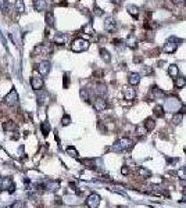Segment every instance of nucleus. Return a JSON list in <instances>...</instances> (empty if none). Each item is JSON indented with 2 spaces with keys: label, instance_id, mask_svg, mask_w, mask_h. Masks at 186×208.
Instances as JSON below:
<instances>
[{
  "label": "nucleus",
  "instance_id": "a19ab883",
  "mask_svg": "<svg viewBox=\"0 0 186 208\" xmlns=\"http://www.w3.org/2000/svg\"><path fill=\"white\" fill-rule=\"evenodd\" d=\"M145 74H146V75H153V68H150V67H145Z\"/></svg>",
  "mask_w": 186,
  "mask_h": 208
},
{
  "label": "nucleus",
  "instance_id": "c9c22d12",
  "mask_svg": "<svg viewBox=\"0 0 186 208\" xmlns=\"http://www.w3.org/2000/svg\"><path fill=\"white\" fill-rule=\"evenodd\" d=\"M61 124H63V126H67V125H70V124H71V117L65 114V115L63 117V119H61Z\"/></svg>",
  "mask_w": 186,
  "mask_h": 208
},
{
  "label": "nucleus",
  "instance_id": "a878e982",
  "mask_svg": "<svg viewBox=\"0 0 186 208\" xmlns=\"http://www.w3.org/2000/svg\"><path fill=\"white\" fill-rule=\"evenodd\" d=\"M3 129L7 130V132H11V130H15L17 129V124L13 122V121H7V122L3 124Z\"/></svg>",
  "mask_w": 186,
  "mask_h": 208
},
{
  "label": "nucleus",
  "instance_id": "c85d7f7f",
  "mask_svg": "<svg viewBox=\"0 0 186 208\" xmlns=\"http://www.w3.org/2000/svg\"><path fill=\"white\" fill-rule=\"evenodd\" d=\"M176 176L181 179V180H185L186 182V166H182V168L178 169V172H176Z\"/></svg>",
  "mask_w": 186,
  "mask_h": 208
},
{
  "label": "nucleus",
  "instance_id": "2f4dec72",
  "mask_svg": "<svg viewBox=\"0 0 186 208\" xmlns=\"http://www.w3.org/2000/svg\"><path fill=\"white\" fill-rule=\"evenodd\" d=\"M40 129H42V133H43L44 136H47V133L50 132V124L49 122H42Z\"/></svg>",
  "mask_w": 186,
  "mask_h": 208
},
{
  "label": "nucleus",
  "instance_id": "9b49d317",
  "mask_svg": "<svg viewBox=\"0 0 186 208\" xmlns=\"http://www.w3.org/2000/svg\"><path fill=\"white\" fill-rule=\"evenodd\" d=\"M2 190H6L8 193H13L14 191V183L10 178H4L2 180Z\"/></svg>",
  "mask_w": 186,
  "mask_h": 208
},
{
  "label": "nucleus",
  "instance_id": "f8f14e48",
  "mask_svg": "<svg viewBox=\"0 0 186 208\" xmlns=\"http://www.w3.org/2000/svg\"><path fill=\"white\" fill-rule=\"evenodd\" d=\"M128 83H129L131 86H136L140 83V74L137 72H131L129 75H128Z\"/></svg>",
  "mask_w": 186,
  "mask_h": 208
},
{
  "label": "nucleus",
  "instance_id": "5701e85b",
  "mask_svg": "<svg viewBox=\"0 0 186 208\" xmlns=\"http://www.w3.org/2000/svg\"><path fill=\"white\" fill-rule=\"evenodd\" d=\"M143 124H145L146 129L149 130V132H150V130H153V129L156 128V119H154V118H152V117H150V118H147V119H146Z\"/></svg>",
  "mask_w": 186,
  "mask_h": 208
},
{
  "label": "nucleus",
  "instance_id": "dca6fc26",
  "mask_svg": "<svg viewBox=\"0 0 186 208\" xmlns=\"http://www.w3.org/2000/svg\"><path fill=\"white\" fill-rule=\"evenodd\" d=\"M125 44H127L128 47H131V49H136L137 47V39L135 35H129V36L127 38V40H125Z\"/></svg>",
  "mask_w": 186,
  "mask_h": 208
},
{
  "label": "nucleus",
  "instance_id": "bb28decb",
  "mask_svg": "<svg viewBox=\"0 0 186 208\" xmlns=\"http://www.w3.org/2000/svg\"><path fill=\"white\" fill-rule=\"evenodd\" d=\"M165 114V108L163 107V105H157L154 108V117L156 118H163Z\"/></svg>",
  "mask_w": 186,
  "mask_h": 208
},
{
  "label": "nucleus",
  "instance_id": "473e14b6",
  "mask_svg": "<svg viewBox=\"0 0 186 208\" xmlns=\"http://www.w3.org/2000/svg\"><path fill=\"white\" fill-rule=\"evenodd\" d=\"M67 154L68 155H71V157H74V158H76L79 154H78V151H76V149L74 146H70V147H67Z\"/></svg>",
  "mask_w": 186,
  "mask_h": 208
},
{
  "label": "nucleus",
  "instance_id": "f3484780",
  "mask_svg": "<svg viewBox=\"0 0 186 208\" xmlns=\"http://www.w3.org/2000/svg\"><path fill=\"white\" fill-rule=\"evenodd\" d=\"M95 93L99 96V97H103V96L107 93V88H106V85H103V83H97V85L95 86Z\"/></svg>",
  "mask_w": 186,
  "mask_h": 208
},
{
  "label": "nucleus",
  "instance_id": "412c9836",
  "mask_svg": "<svg viewBox=\"0 0 186 208\" xmlns=\"http://www.w3.org/2000/svg\"><path fill=\"white\" fill-rule=\"evenodd\" d=\"M168 75L171 76V78H176V76L179 75V68L176 64H171V65L168 67Z\"/></svg>",
  "mask_w": 186,
  "mask_h": 208
},
{
  "label": "nucleus",
  "instance_id": "f03ea898",
  "mask_svg": "<svg viewBox=\"0 0 186 208\" xmlns=\"http://www.w3.org/2000/svg\"><path fill=\"white\" fill-rule=\"evenodd\" d=\"M182 107V103L178 97H168L164 103V108L165 111H171V113H176L179 108Z\"/></svg>",
  "mask_w": 186,
  "mask_h": 208
},
{
  "label": "nucleus",
  "instance_id": "6e6552de",
  "mask_svg": "<svg viewBox=\"0 0 186 208\" xmlns=\"http://www.w3.org/2000/svg\"><path fill=\"white\" fill-rule=\"evenodd\" d=\"M104 29L107 32H114L117 29V21L114 17H107L104 20Z\"/></svg>",
  "mask_w": 186,
  "mask_h": 208
},
{
  "label": "nucleus",
  "instance_id": "1a4fd4ad",
  "mask_svg": "<svg viewBox=\"0 0 186 208\" xmlns=\"http://www.w3.org/2000/svg\"><path fill=\"white\" fill-rule=\"evenodd\" d=\"M176 49H178V44H176V42L168 40L164 44V47H163V52L167 53V54H172V53L176 52Z\"/></svg>",
  "mask_w": 186,
  "mask_h": 208
},
{
  "label": "nucleus",
  "instance_id": "aec40b11",
  "mask_svg": "<svg viewBox=\"0 0 186 208\" xmlns=\"http://www.w3.org/2000/svg\"><path fill=\"white\" fill-rule=\"evenodd\" d=\"M34 8L36 11H43L46 8V0H34Z\"/></svg>",
  "mask_w": 186,
  "mask_h": 208
},
{
  "label": "nucleus",
  "instance_id": "6ab92c4d",
  "mask_svg": "<svg viewBox=\"0 0 186 208\" xmlns=\"http://www.w3.org/2000/svg\"><path fill=\"white\" fill-rule=\"evenodd\" d=\"M14 7H15V11H17L18 14H24V13H25V3H24V0H15Z\"/></svg>",
  "mask_w": 186,
  "mask_h": 208
},
{
  "label": "nucleus",
  "instance_id": "ddd939ff",
  "mask_svg": "<svg viewBox=\"0 0 186 208\" xmlns=\"http://www.w3.org/2000/svg\"><path fill=\"white\" fill-rule=\"evenodd\" d=\"M38 71H39L40 75H47L50 71V63L49 61H42L39 63V65H38Z\"/></svg>",
  "mask_w": 186,
  "mask_h": 208
},
{
  "label": "nucleus",
  "instance_id": "39448f33",
  "mask_svg": "<svg viewBox=\"0 0 186 208\" xmlns=\"http://www.w3.org/2000/svg\"><path fill=\"white\" fill-rule=\"evenodd\" d=\"M4 103L7 105H10V107H14V105L18 104V94H17V92H15L14 89H13L10 93L4 97Z\"/></svg>",
  "mask_w": 186,
  "mask_h": 208
},
{
  "label": "nucleus",
  "instance_id": "e433bc0d",
  "mask_svg": "<svg viewBox=\"0 0 186 208\" xmlns=\"http://www.w3.org/2000/svg\"><path fill=\"white\" fill-rule=\"evenodd\" d=\"M93 14H95L96 17H101V15H103V10H101L100 7H97V6H95V8H93Z\"/></svg>",
  "mask_w": 186,
  "mask_h": 208
},
{
  "label": "nucleus",
  "instance_id": "72a5a7b5",
  "mask_svg": "<svg viewBox=\"0 0 186 208\" xmlns=\"http://www.w3.org/2000/svg\"><path fill=\"white\" fill-rule=\"evenodd\" d=\"M82 32H85V33H88V35H95V29H93L92 24H86L85 27L82 28Z\"/></svg>",
  "mask_w": 186,
  "mask_h": 208
},
{
  "label": "nucleus",
  "instance_id": "20e7f679",
  "mask_svg": "<svg viewBox=\"0 0 186 208\" xmlns=\"http://www.w3.org/2000/svg\"><path fill=\"white\" fill-rule=\"evenodd\" d=\"M99 204H100V196L99 194L92 193L86 198V205H88V208H97Z\"/></svg>",
  "mask_w": 186,
  "mask_h": 208
},
{
  "label": "nucleus",
  "instance_id": "79ce46f5",
  "mask_svg": "<svg viewBox=\"0 0 186 208\" xmlns=\"http://www.w3.org/2000/svg\"><path fill=\"white\" fill-rule=\"evenodd\" d=\"M167 160H168V162H171V164H172V162H178L179 161V158H167Z\"/></svg>",
  "mask_w": 186,
  "mask_h": 208
},
{
  "label": "nucleus",
  "instance_id": "4c0bfd02",
  "mask_svg": "<svg viewBox=\"0 0 186 208\" xmlns=\"http://www.w3.org/2000/svg\"><path fill=\"white\" fill-rule=\"evenodd\" d=\"M81 97H82V100L89 101V93H88L86 89H82V90H81Z\"/></svg>",
  "mask_w": 186,
  "mask_h": 208
},
{
  "label": "nucleus",
  "instance_id": "37998d69",
  "mask_svg": "<svg viewBox=\"0 0 186 208\" xmlns=\"http://www.w3.org/2000/svg\"><path fill=\"white\" fill-rule=\"evenodd\" d=\"M171 2H172V3H174V4H178V3H181V2H182V0H171Z\"/></svg>",
  "mask_w": 186,
  "mask_h": 208
},
{
  "label": "nucleus",
  "instance_id": "0eeeda50",
  "mask_svg": "<svg viewBox=\"0 0 186 208\" xmlns=\"http://www.w3.org/2000/svg\"><path fill=\"white\" fill-rule=\"evenodd\" d=\"M93 108L96 111H99V113H101V111H104L107 108V103H106L103 97H99L97 96V99H95V101H93Z\"/></svg>",
  "mask_w": 186,
  "mask_h": 208
},
{
  "label": "nucleus",
  "instance_id": "393cba45",
  "mask_svg": "<svg viewBox=\"0 0 186 208\" xmlns=\"http://www.w3.org/2000/svg\"><path fill=\"white\" fill-rule=\"evenodd\" d=\"M68 39V36H67L65 33H57L56 36H54V42H56L57 44H64Z\"/></svg>",
  "mask_w": 186,
  "mask_h": 208
},
{
  "label": "nucleus",
  "instance_id": "f257e3e1",
  "mask_svg": "<svg viewBox=\"0 0 186 208\" xmlns=\"http://www.w3.org/2000/svg\"><path fill=\"white\" fill-rule=\"evenodd\" d=\"M133 147V142L129 137H121L118 142L114 143V146L111 147V150L115 153H121V151H128Z\"/></svg>",
  "mask_w": 186,
  "mask_h": 208
},
{
  "label": "nucleus",
  "instance_id": "cd10ccee",
  "mask_svg": "<svg viewBox=\"0 0 186 208\" xmlns=\"http://www.w3.org/2000/svg\"><path fill=\"white\" fill-rule=\"evenodd\" d=\"M44 20H46V24L49 25V27H54V15L52 11L46 13V17H44Z\"/></svg>",
  "mask_w": 186,
  "mask_h": 208
},
{
  "label": "nucleus",
  "instance_id": "a211bd4d",
  "mask_svg": "<svg viewBox=\"0 0 186 208\" xmlns=\"http://www.w3.org/2000/svg\"><path fill=\"white\" fill-rule=\"evenodd\" d=\"M185 85H186V78H185V76H176V78L174 79V86L176 89L185 88Z\"/></svg>",
  "mask_w": 186,
  "mask_h": 208
},
{
  "label": "nucleus",
  "instance_id": "c03bdc74",
  "mask_svg": "<svg viewBox=\"0 0 186 208\" xmlns=\"http://www.w3.org/2000/svg\"><path fill=\"white\" fill-rule=\"evenodd\" d=\"M114 3H121V0H113Z\"/></svg>",
  "mask_w": 186,
  "mask_h": 208
},
{
  "label": "nucleus",
  "instance_id": "4468645a",
  "mask_svg": "<svg viewBox=\"0 0 186 208\" xmlns=\"http://www.w3.org/2000/svg\"><path fill=\"white\" fill-rule=\"evenodd\" d=\"M122 93H124L125 100H133V99L136 97V92H135V89H132V88H124Z\"/></svg>",
  "mask_w": 186,
  "mask_h": 208
},
{
  "label": "nucleus",
  "instance_id": "de8ad7c7",
  "mask_svg": "<svg viewBox=\"0 0 186 208\" xmlns=\"http://www.w3.org/2000/svg\"><path fill=\"white\" fill-rule=\"evenodd\" d=\"M182 2H183V3H185V4H186V0H182Z\"/></svg>",
  "mask_w": 186,
  "mask_h": 208
},
{
  "label": "nucleus",
  "instance_id": "b1692460",
  "mask_svg": "<svg viewBox=\"0 0 186 208\" xmlns=\"http://www.w3.org/2000/svg\"><path fill=\"white\" fill-rule=\"evenodd\" d=\"M127 10H128V13H129V14L132 15L133 18H137V15H139V7H137V6L129 4V6L127 7Z\"/></svg>",
  "mask_w": 186,
  "mask_h": 208
},
{
  "label": "nucleus",
  "instance_id": "c756f323",
  "mask_svg": "<svg viewBox=\"0 0 186 208\" xmlns=\"http://www.w3.org/2000/svg\"><path fill=\"white\" fill-rule=\"evenodd\" d=\"M100 56H101V58H103L106 63H110V61H111V56H110V53H108L106 49H100Z\"/></svg>",
  "mask_w": 186,
  "mask_h": 208
},
{
  "label": "nucleus",
  "instance_id": "f704fd0d",
  "mask_svg": "<svg viewBox=\"0 0 186 208\" xmlns=\"http://www.w3.org/2000/svg\"><path fill=\"white\" fill-rule=\"evenodd\" d=\"M0 8L3 13L8 11V0H0Z\"/></svg>",
  "mask_w": 186,
  "mask_h": 208
},
{
  "label": "nucleus",
  "instance_id": "7ed1b4c3",
  "mask_svg": "<svg viewBox=\"0 0 186 208\" xmlns=\"http://www.w3.org/2000/svg\"><path fill=\"white\" fill-rule=\"evenodd\" d=\"M89 49V42L82 39V38H78V39H75L72 42L71 44V50L75 53H79V52H85V50Z\"/></svg>",
  "mask_w": 186,
  "mask_h": 208
},
{
  "label": "nucleus",
  "instance_id": "58836bf2",
  "mask_svg": "<svg viewBox=\"0 0 186 208\" xmlns=\"http://www.w3.org/2000/svg\"><path fill=\"white\" fill-rule=\"evenodd\" d=\"M44 97H47V93H46V92H42L40 96H39V104L44 103Z\"/></svg>",
  "mask_w": 186,
  "mask_h": 208
},
{
  "label": "nucleus",
  "instance_id": "9d476101",
  "mask_svg": "<svg viewBox=\"0 0 186 208\" xmlns=\"http://www.w3.org/2000/svg\"><path fill=\"white\" fill-rule=\"evenodd\" d=\"M31 86L34 90H42V88H43V79H42L40 76H32Z\"/></svg>",
  "mask_w": 186,
  "mask_h": 208
},
{
  "label": "nucleus",
  "instance_id": "ea45409f",
  "mask_svg": "<svg viewBox=\"0 0 186 208\" xmlns=\"http://www.w3.org/2000/svg\"><path fill=\"white\" fill-rule=\"evenodd\" d=\"M121 174H122V175H128V174H129V168H128L127 165H124L122 168H121Z\"/></svg>",
  "mask_w": 186,
  "mask_h": 208
},
{
  "label": "nucleus",
  "instance_id": "49530a36",
  "mask_svg": "<svg viewBox=\"0 0 186 208\" xmlns=\"http://www.w3.org/2000/svg\"><path fill=\"white\" fill-rule=\"evenodd\" d=\"M118 208H127V207H124V205H120V207H118Z\"/></svg>",
  "mask_w": 186,
  "mask_h": 208
},
{
  "label": "nucleus",
  "instance_id": "4be33fe9",
  "mask_svg": "<svg viewBox=\"0 0 186 208\" xmlns=\"http://www.w3.org/2000/svg\"><path fill=\"white\" fill-rule=\"evenodd\" d=\"M182 119H183V113H175L174 115H172V119H171V122L172 125H179L182 122Z\"/></svg>",
  "mask_w": 186,
  "mask_h": 208
},
{
  "label": "nucleus",
  "instance_id": "a18cd8bd",
  "mask_svg": "<svg viewBox=\"0 0 186 208\" xmlns=\"http://www.w3.org/2000/svg\"><path fill=\"white\" fill-rule=\"evenodd\" d=\"M53 3H60V0H53Z\"/></svg>",
  "mask_w": 186,
  "mask_h": 208
},
{
  "label": "nucleus",
  "instance_id": "423d86ee",
  "mask_svg": "<svg viewBox=\"0 0 186 208\" xmlns=\"http://www.w3.org/2000/svg\"><path fill=\"white\" fill-rule=\"evenodd\" d=\"M164 96H165V93H164V92H163L160 88H157V86H153V88L150 89L149 97L152 99V100H161Z\"/></svg>",
  "mask_w": 186,
  "mask_h": 208
},
{
  "label": "nucleus",
  "instance_id": "7c9ffc66",
  "mask_svg": "<svg viewBox=\"0 0 186 208\" xmlns=\"http://www.w3.org/2000/svg\"><path fill=\"white\" fill-rule=\"evenodd\" d=\"M147 132H149V130L146 129L145 124H142V125H137V128H136V133H137V135H139V136H145Z\"/></svg>",
  "mask_w": 186,
  "mask_h": 208
},
{
  "label": "nucleus",
  "instance_id": "2eb2a0df",
  "mask_svg": "<svg viewBox=\"0 0 186 208\" xmlns=\"http://www.w3.org/2000/svg\"><path fill=\"white\" fill-rule=\"evenodd\" d=\"M136 174H137V176H140L142 179H147V178L152 176V172L147 168H145V166H139V168L136 169Z\"/></svg>",
  "mask_w": 186,
  "mask_h": 208
}]
</instances>
